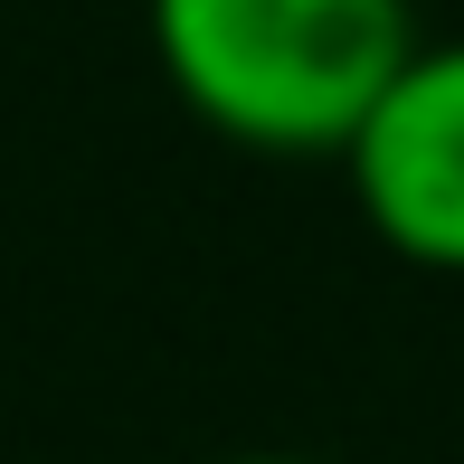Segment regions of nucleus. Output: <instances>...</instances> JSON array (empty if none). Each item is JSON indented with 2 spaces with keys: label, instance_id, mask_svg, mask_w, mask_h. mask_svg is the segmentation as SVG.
<instances>
[{
  "label": "nucleus",
  "instance_id": "f257e3e1",
  "mask_svg": "<svg viewBox=\"0 0 464 464\" xmlns=\"http://www.w3.org/2000/svg\"><path fill=\"white\" fill-rule=\"evenodd\" d=\"M161 76L256 152H342L417 57L408 0H152Z\"/></svg>",
  "mask_w": 464,
  "mask_h": 464
},
{
  "label": "nucleus",
  "instance_id": "f03ea898",
  "mask_svg": "<svg viewBox=\"0 0 464 464\" xmlns=\"http://www.w3.org/2000/svg\"><path fill=\"white\" fill-rule=\"evenodd\" d=\"M342 161H351V189H361V218L398 256L464 276V38L417 48L389 76V95L361 114Z\"/></svg>",
  "mask_w": 464,
  "mask_h": 464
},
{
  "label": "nucleus",
  "instance_id": "7ed1b4c3",
  "mask_svg": "<svg viewBox=\"0 0 464 464\" xmlns=\"http://www.w3.org/2000/svg\"><path fill=\"white\" fill-rule=\"evenodd\" d=\"M227 464H313V455H227Z\"/></svg>",
  "mask_w": 464,
  "mask_h": 464
}]
</instances>
